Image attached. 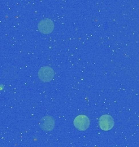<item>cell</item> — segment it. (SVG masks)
<instances>
[{
    "instance_id": "6da1fadb",
    "label": "cell",
    "mask_w": 139,
    "mask_h": 147,
    "mask_svg": "<svg viewBox=\"0 0 139 147\" xmlns=\"http://www.w3.org/2000/svg\"><path fill=\"white\" fill-rule=\"evenodd\" d=\"M37 75L42 82H50L55 77V71L50 66H43L38 70Z\"/></svg>"
},
{
    "instance_id": "7a4b0ae2",
    "label": "cell",
    "mask_w": 139,
    "mask_h": 147,
    "mask_svg": "<svg viewBox=\"0 0 139 147\" xmlns=\"http://www.w3.org/2000/svg\"><path fill=\"white\" fill-rule=\"evenodd\" d=\"M74 126L79 131H86L90 127V119L87 116L81 115L77 116L74 119Z\"/></svg>"
},
{
    "instance_id": "3957f363",
    "label": "cell",
    "mask_w": 139,
    "mask_h": 147,
    "mask_svg": "<svg viewBox=\"0 0 139 147\" xmlns=\"http://www.w3.org/2000/svg\"><path fill=\"white\" fill-rule=\"evenodd\" d=\"M39 125L43 131H51L54 129V127L55 126V121L51 116L46 115L41 118Z\"/></svg>"
},
{
    "instance_id": "277c9868",
    "label": "cell",
    "mask_w": 139,
    "mask_h": 147,
    "mask_svg": "<svg viewBox=\"0 0 139 147\" xmlns=\"http://www.w3.org/2000/svg\"><path fill=\"white\" fill-rule=\"evenodd\" d=\"M38 30L43 34H49L54 30V23L51 19H43L38 23Z\"/></svg>"
},
{
    "instance_id": "5b68a950",
    "label": "cell",
    "mask_w": 139,
    "mask_h": 147,
    "mask_svg": "<svg viewBox=\"0 0 139 147\" xmlns=\"http://www.w3.org/2000/svg\"><path fill=\"white\" fill-rule=\"evenodd\" d=\"M3 77L5 80H7V81L15 80L18 77V69L15 65L6 66L3 70Z\"/></svg>"
},
{
    "instance_id": "8992f818",
    "label": "cell",
    "mask_w": 139,
    "mask_h": 147,
    "mask_svg": "<svg viewBox=\"0 0 139 147\" xmlns=\"http://www.w3.org/2000/svg\"><path fill=\"white\" fill-rule=\"evenodd\" d=\"M99 127L103 131H109L114 127V119L112 116L105 115L99 119Z\"/></svg>"
}]
</instances>
